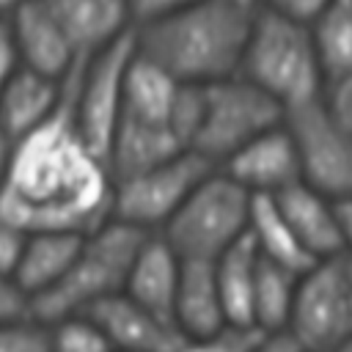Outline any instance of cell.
Segmentation results:
<instances>
[{
  "label": "cell",
  "mask_w": 352,
  "mask_h": 352,
  "mask_svg": "<svg viewBox=\"0 0 352 352\" xmlns=\"http://www.w3.org/2000/svg\"><path fill=\"white\" fill-rule=\"evenodd\" d=\"M297 278H300L297 272L258 256L256 280H253V327L264 333L286 330Z\"/></svg>",
  "instance_id": "25"
},
{
  "label": "cell",
  "mask_w": 352,
  "mask_h": 352,
  "mask_svg": "<svg viewBox=\"0 0 352 352\" xmlns=\"http://www.w3.org/2000/svg\"><path fill=\"white\" fill-rule=\"evenodd\" d=\"M25 0H0V16H8L16 6H22Z\"/></svg>",
  "instance_id": "40"
},
{
  "label": "cell",
  "mask_w": 352,
  "mask_h": 352,
  "mask_svg": "<svg viewBox=\"0 0 352 352\" xmlns=\"http://www.w3.org/2000/svg\"><path fill=\"white\" fill-rule=\"evenodd\" d=\"M248 234H250L258 256H264V258H270V261H275V264H280L297 275H302L305 270H311L316 264V258L300 245V239L294 236V231L283 220L272 195L253 192Z\"/></svg>",
  "instance_id": "22"
},
{
  "label": "cell",
  "mask_w": 352,
  "mask_h": 352,
  "mask_svg": "<svg viewBox=\"0 0 352 352\" xmlns=\"http://www.w3.org/2000/svg\"><path fill=\"white\" fill-rule=\"evenodd\" d=\"M280 121L283 107L270 94H264L242 74H231L204 85L201 124L190 148L212 165H220L248 140L278 126Z\"/></svg>",
  "instance_id": "6"
},
{
  "label": "cell",
  "mask_w": 352,
  "mask_h": 352,
  "mask_svg": "<svg viewBox=\"0 0 352 352\" xmlns=\"http://www.w3.org/2000/svg\"><path fill=\"white\" fill-rule=\"evenodd\" d=\"M283 126L297 148L300 182L333 201L352 195V135L330 116L322 96L283 110Z\"/></svg>",
  "instance_id": "7"
},
{
  "label": "cell",
  "mask_w": 352,
  "mask_h": 352,
  "mask_svg": "<svg viewBox=\"0 0 352 352\" xmlns=\"http://www.w3.org/2000/svg\"><path fill=\"white\" fill-rule=\"evenodd\" d=\"M333 352H352V336H349L346 341H341V344H338Z\"/></svg>",
  "instance_id": "41"
},
{
  "label": "cell",
  "mask_w": 352,
  "mask_h": 352,
  "mask_svg": "<svg viewBox=\"0 0 352 352\" xmlns=\"http://www.w3.org/2000/svg\"><path fill=\"white\" fill-rule=\"evenodd\" d=\"M341 272H344V283H346V294H349V308H352V250L341 253Z\"/></svg>",
  "instance_id": "38"
},
{
  "label": "cell",
  "mask_w": 352,
  "mask_h": 352,
  "mask_svg": "<svg viewBox=\"0 0 352 352\" xmlns=\"http://www.w3.org/2000/svg\"><path fill=\"white\" fill-rule=\"evenodd\" d=\"M330 0H264L267 8L289 16V19H297V22H305L311 25L316 19V14L327 6Z\"/></svg>",
  "instance_id": "33"
},
{
  "label": "cell",
  "mask_w": 352,
  "mask_h": 352,
  "mask_svg": "<svg viewBox=\"0 0 352 352\" xmlns=\"http://www.w3.org/2000/svg\"><path fill=\"white\" fill-rule=\"evenodd\" d=\"M264 330L253 324H231L226 322L214 333L198 336V338H184L179 352H253V346L261 341Z\"/></svg>",
  "instance_id": "27"
},
{
  "label": "cell",
  "mask_w": 352,
  "mask_h": 352,
  "mask_svg": "<svg viewBox=\"0 0 352 352\" xmlns=\"http://www.w3.org/2000/svg\"><path fill=\"white\" fill-rule=\"evenodd\" d=\"M50 352H116L99 324L85 314L50 322Z\"/></svg>",
  "instance_id": "26"
},
{
  "label": "cell",
  "mask_w": 352,
  "mask_h": 352,
  "mask_svg": "<svg viewBox=\"0 0 352 352\" xmlns=\"http://www.w3.org/2000/svg\"><path fill=\"white\" fill-rule=\"evenodd\" d=\"M182 151H187V146L179 140V135L168 124H151V121H140L121 113L107 148V170L113 182L126 179Z\"/></svg>",
  "instance_id": "16"
},
{
  "label": "cell",
  "mask_w": 352,
  "mask_h": 352,
  "mask_svg": "<svg viewBox=\"0 0 352 352\" xmlns=\"http://www.w3.org/2000/svg\"><path fill=\"white\" fill-rule=\"evenodd\" d=\"M0 352H50V324L33 314L0 324Z\"/></svg>",
  "instance_id": "28"
},
{
  "label": "cell",
  "mask_w": 352,
  "mask_h": 352,
  "mask_svg": "<svg viewBox=\"0 0 352 352\" xmlns=\"http://www.w3.org/2000/svg\"><path fill=\"white\" fill-rule=\"evenodd\" d=\"M253 352H305L294 336L289 330H275V333H264L261 341L253 346Z\"/></svg>",
  "instance_id": "35"
},
{
  "label": "cell",
  "mask_w": 352,
  "mask_h": 352,
  "mask_svg": "<svg viewBox=\"0 0 352 352\" xmlns=\"http://www.w3.org/2000/svg\"><path fill=\"white\" fill-rule=\"evenodd\" d=\"M25 236H28V231L22 226L0 217V275H11L14 278Z\"/></svg>",
  "instance_id": "30"
},
{
  "label": "cell",
  "mask_w": 352,
  "mask_h": 352,
  "mask_svg": "<svg viewBox=\"0 0 352 352\" xmlns=\"http://www.w3.org/2000/svg\"><path fill=\"white\" fill-rule=\"evenodd\" d=\"M286 330L305 352H333L352 336V308L341 256L322 258L297 278Z\"/></svg>",
  "instance_id": "10"
},
{
  "label": "cell",
  "mask_w": 352,
  "mask_h": 352,
  "mask_svg": "<svg viewBox=\"0 0 352 352\" xmlns=\"http://www.w3.org/2000/svg\"><path fill=\"white\" fill-rule=\"evenodd\" d=\"M146 234L116 217L88 231L60 280L30 300V314L50 324L72 314H85L99 300L124 292L129 264Z\"/></svg>",
  "instance_id": "4"
},
{
  "label": "cell",
  "mask_w": 352,
  "mask_h": 352,
  "mask_svg": "<svg viewBox=\"0 0 352 352\" xmlns=\"http://www.w3.org/2000/svg\"><path fill=\"white\" fill-rule=\"evenodd\" d=\"M30 314V297L28 292L11 278V275H0V324L3 322H14Z\"/></svg>",
  "instance_id": "31"
},
{
  "label": "cell",
  "mask_w": 352,
  "mask_h": 352,
  "mask_svg": "<svg viewBox=\"0 0 352 352\" xmlns=\"http://www.w3.org/2000/svg\"><path fill=\"white\" fill-rule=\"evenodd\" d=\"M16 66H19V58H16L14 41H11L8 22H6V16H0V91L8 82V77L16 72Z\"/></svg>",
  "instance_id": "34"
},
{
  "label": "cell",
  "mask_w": 352,
  "mask_h": 352,
  "mask_svg": "<svg viewBox=\"0 0 352 352\" xmlns=\"http://www.w3.org/2000/svg\"><path fill=\"white\" fill-rule=\"evenodd\" d=\"M250 201L253 192H248L226 170L214 168L179 204L160 234L179 258L214 261L248 231Z\"/></svg>",
  "instance_id": "5"
},
{
  "label": "cell",
  "mask_w": 352,
  "mask_h": 352,
  "mask_svg": "<svg viewBox=\"0 0 352 352\" xmlns=\"http://www.w3.org/2000/svg\"><path fill=\"white\" fill-rule=\"evenodd\" d=\"M223 170L239 182L248 192H264L272 195L294 182H300V160L294 140L283 121L253 140H248L242 148H236L231 157H226Z\"/></svg>",
  "instance_id": "12"
},
{
  "label": "cell",
  "mask_w": 352,
  "mask_h": 352,
  "mask_svg": "<svg viewBox=\"0 0 352 352\" xmlns=\"http://www.w3.org/2000/svg\"><path fill=\"white\" fill-rule=\"evenodd\" d=\"M236 74L270 94L283 110L322 96L324 74L314 47L311 25L261 6L253 11Z\"/></svg>",
  "instance_id": "3"
},
{
  "label": "cell",
  "mask_w": 352,
  "mask_h": 352,
  "mask_svg": "<svg viewBox=\"0 0 352 352\" xmlns=\"http://www.w3.org/2000/svg\"><path fill=\"white\" fill-rule=\"evenodd\" d=\"M253 11L226 0H195L173 14L132 28L135 50L179 82H214L239 72Z\"/></svg>",
  "instance_id": "2"
},
{
  "label": "cell",
  "mask_w": 352,
  "mask_h": 352,
  "mask_svg": "<svg viewBox=\"0 0 352 352\" xmlns=\"http://www.w3.org/2000/svg\"><path fill=\"white\" fill-rule=\"evenodd\" d=\"M336 217H338V228H341L344 250H352V195H346V198H336Z\"/></svg>",
  "instance_id": "36"
},
{
  "label": "cell",
  "mask_w": 352,
  "mask_h": 352,
  "mask_svg": "<svg viewBox=\"0 0 352 352\" xmlns=\"http://www.w3.org/2000/svg\"><path fill=\"white\" fill-rule=\"evenodd\" d=\"M80 60L63 80L58 107L11 148L0 217L25 231L88 234L113 217V176L107 162L85 146L74 121Z\"/></svg>",
  "instance_id": "1"
},
{
  "label": "cell",
  "mask_w": 352,
  "mask_h": 352,
  "mask_svg": "<svg viewBox=\"0 0 352 352\" xmlns=\"http://www.w3.org/2000/svg\"><path fill=\"white\" fill-rule=\"evenodd\" d=\"M324 82L352 72V0H330L311 22Z\"/></svg>",
  "instance_id": "24"
},
{
  "label": "cell",
  "mask_w": 352,
  "mask_h": 352,
  "mask_svg": "<svg viewBox=\"0 0 352 352\" xmlns=\"http://www.w3.org/2000/svg\"><path fill=\"white\" fill-rule=\"evenodd\" d=\"M135 52V33L126 30L94 55L80 60L74 88V121L85 146L107 162L113 129L121 116L124 74Z\"/></svg>",
  "instance_id": "8"
},
{
  "label": "cell",
  "mask_w": 352,
  "mask_h": 352,
  "mask_svg": "<svg viewBox=\"0 0 352 352\" xmlns=\"http://www.w3.org/2000/svg\"><path fill=\"white\" fill-rule=\"evenodd\" d=\"M322 102L330 116L352 135V72L327 80L322 88Z\"/></svg>",
  "instance_id": "29"
},
{
  "label": "cell",
  "mask_w": 352,
  "mask_h": 352,
  "mask_svg": "<svg viewBox=\"0 0 352 352\" xmlns=\"http://www.w3.org/2000/svg\"><path fill=\"white\" fill-rule=\"evenodd\" d=\"M275 206L283 220L300 239V245L316 258H333L344 253V239L336 217V201L308 187L305 182H294L278 192H272Z\"/></svg>",
  "instance_id": "14"
},
{
  "label": "cell",
  "mask_w": 352,
  "mask_h": 352,
  "mask_svg": "<svg viewBox=\"0 0 352 352\" xmlns=\"http://www.w3.org/2000/svg\"><path fill=\"white\" fill-rule=\"evenodd\" d=\"M6 22L11 30L19 66L63 80L80 60L72 41L66 38V33L60 30V25L41 0H25L6 16Z\"/></svg>",
  "instance_id": "13"
},
{
  "label": "cell",
  "mask_w": 352,
  "mask_h": 352,
  "mask_svg": "<svg viewBox=\"0 0 352 352\" xmlns=\"http://www.w3.org/2000/svg\"><path fill=\"white\" fill-rule=\"evenodd\" d=\"M66 80V77H63ZM63 80L16 66L0 91V126L16 140L38 126L60 102Z\"/></svg>",
  "instance_id": "19"
},
{
  "label": "cell",
  "mask_w": 352,
  "mask_h": 352,
  "mask_svg": "<svg viewBox=\"0 0 352 352\" xmlns=\"http://www.w3.org/2000/svg\"><path fill=\"white\" fill-rule=\"evenodd\" d=\"M226 3H231V6H236L242 11H258L264 6V0H226Z\"/></svg>",
  "instance_id": "39"
},
{
  "label": "cell",
  "mask_w": 352,
  "mask_h": 352,
  "mask_svg": "<svg viewBox=\"0 0 352 352\" xmlns=\"http://www.w3.org/2000/svg\"><path fill=\"white\" fill-rule=\"evenodd\" d=\"M179 85L182 82L170 72H165L160 63H154L151 58L135 50L126 63V74H124L121 113L140 118V121L170 126V113L176 104Z\"/></svg>",
  "instance_id": "21"
},
{
  "label": "cell",
  "mask_w": 352,
  "mask_h": 352,
  "mask_svg": "<svg viewBox=\"0 0 352 352\" xmlns=\"http://www.w3.org/2000/svg\"><path fill=\"white\" fill-rule=\"evenodd\" d=\"M217 165L192 148L126 179L113 182V217L143 231L162 228L192 187Z\"/></svg>",
  "instance_id": "9"
},
{
  "label": "cell",
  "mask_w": 352,
  "mask_h": 352,
  "mask_svg": "<svg viewBox=\"0 0 352 352\" xmlns=\"http://www.w3.org/2000/svg\"><path fill=\"white\" fill-rule=\"evenodd\" d=\"M85 316L99 324L116 352H179L187 338L173 322L154 316L124 292L99 300Z\"/></svg>",
  "instance_id": "11"
},
{
  "label": "cell",
  "mask_w": 352,
  "mask_h": 352,
  "mask_svg": "<svg viewBox=\"0 0 352 352\" xmlns=\"http://www.w3.org/2000/svg\"><path fill=\"white\" fill-rule=\"evenodd\" d=\"M80 58L132 30L124 0H41Z\"/></svg>",
  "instance_id": "17"
},
{
  "label": "cell",
  "mask_w": 352,
  "mask_h": 352,
  "mask_svg": "<svg viewBox=\"0 0 352 352\" xmlns=\"http://www.w3.org/2000/svg\"><path fill=\"white\" fill-rule=\"evenodd\" d=\"M82 236L85 234L77 231H28L14 280L28 292L30 300L60 280L74 261Z\"/></svg>",
  "instance_id": "20"
},
{
  "label": "cell",
  "mask_w": 352,
  "mask_h": 352,
  "mask_svg": "<svg viewBox=\"0 0 352 352\" xmlns=\"http://www.w3.org/2000/svg\"><path fill=\"white\" fill-rule=\"evenodd\" d=\"M173 322L187 338H198L223 327L226 311L214 278V261L206 258H182L179 286L173 302Z\"/></svg>",
  "instance_id": "18"
},
{
  "label": "cell",
  "mask_w": 352,
  "mask_h": 352,
  "mask_svg": "<svg viewBox=\"0 0 352 352\" xmlns=\"http://www.w3.org/2000/svg\"><path fill=\"white\" fill-rule=\"evenodd\" d=\"M11 148H14V138L0 126V187L6 182V173H8V162H11Z\"/></svg>",
  "instance_id": "37"
},
{
  "label": "cell",
  "mask_w": 352,
  "mask_h": 352,
  "mask_svg": "<svg viewBox=\"0 0 352 352\" xmlns=\"http://www.w3.org/2000/svg\"><path fill=\"white\" fill-rule=\"evenodd\" d=\"M126 3V11H129V22L132 28L138 25H146V22H154L165 14H173L195 0H124Z\"/></svg>",
  "instance_id": "32"
},
{
  "label": "cell",
  "mask_w": 352,
  "mask_h": 352,
  "mask_svg": "<svg viewBox=\"0 0 352 352\" xmlns=\"http://www.w3.org/2000/svg\"><path fill=\"white\" fill-rule=\"evenodd\" d=\"M179 267H182V258L165 242V236L148 231L129 264V272L124 280V294L129 300H135L138 305H143L146 311H151L154 316L173 322Z\"/></svg>",
  "instance_id": "15"
},
{
  "label": "cell",
  "mask_w": 352,
  "mask_h": 352,
  "mask_svg": "<svg viewBox=\"0 0 352 352\" xmlns=\"http://www.w3.org/2000/svg\"><path fill=\"white\" fill-rule=\"evenodd\" d=\"M256 261H258V250L248 231L214 258V278L226 319L231 324H253Z\"/></svg>",
  "instance_id": "23"
}]
</instances>
